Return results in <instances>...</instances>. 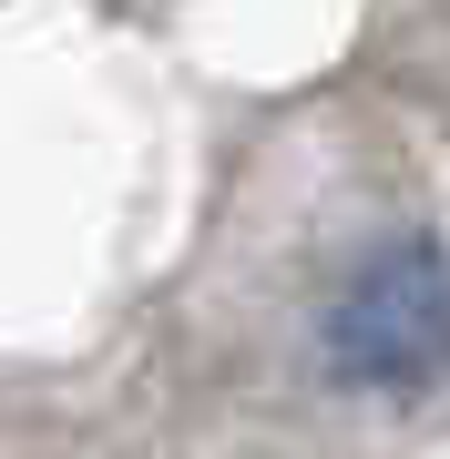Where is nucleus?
<instances>
[{
  "label": "nucleus",
  "instance_id": "f257e3e1",
  "mask_svg": "<svg viewBox=\"0 0 450 459\" xmlns=\"http://www.w3.org/2000/svg\"><path fill=\"white\" fill-rule=\"evenodd\" d=\"M440 246L430 235H400L389 255H368L349 286H338L328 307V368L349 377V388H430L440 377Z\"/></svg>",
  "mask_w": 450,
  "mask_h": 459
}]
</instances>
